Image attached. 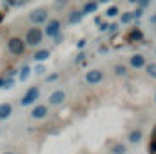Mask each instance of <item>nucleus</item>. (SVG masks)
<instances>
[{
  "mask_svg": "<svg viewBox=\"0 0 156 154\" xmlns=\"http://www.w3.org/2000/svg\"><path fill=\"white\" fill-rule=\"evenodd\" d=\"M98 7V4H94V2H87L85 5H83V11H82V15L83 13H91V11H94Z\"/></svg>",
  "mask_w": 156,
  "mask_h": 154,
  "instance_id": "18",
  "label": "nucleus"
},
{
  "mask_svg": "<svg viewBox=\"0 0 156 154\" xmlns=\"http://www.w3.org/2000/svg\"><path fill=\"white\" fill-rule=\"evenodd\" d=\"M115 73L120 75V76H123V75L127 73V67H125V65H116V67H115Z\"/></svg>",
  "mask_w": 156,
  "mask_h": 154,
  "instance_id": "23",
  "label": "nucleus"
},
{
  "mask_svg": "<svg viewBox=\"0 0 156 154\" xmlns=\"http://www.w3.org/2000/svg\"><path fill=\"white\" fill-rule=\"evenodd\" d=\"M31 116H33L35 120L45 118V116H47V107H45V105H35L33 111H31Z\"/></svg>",
  "mask_w": 156,
  "mask_h": 154,
  "instance_id": "9",
  "label": "nucleus"
},
{
  "mask_svg": "<svg viewBox=\"0 0 156 154\" xmlns=\"http://www.w3.org/2000/svg\"><path fill=\"white\" fill-rule=\"evenodd\" d=\"M83 58H85V54H83V53H80V54H78V56H76V62H82Z\"/></svg>",
  "mask_w": 156,
  "mask_h": 154,
  "instance_id": "29",
  "label": "nucleus"
},
{
  "mask_svg": "<svg viewBox=\"0 0 156 154\" xmlns=\"http://www.w3.org/2000/svg\"><path fill=\"white\" fill-rule=\"evenodd\" d=\"M102 80H104V73H102L100 69H91V71L85 73V82L91 83V85H96V83H100Z\"/></svg>",
  "mask_w": 156,
  "mask_h": 154,
  "instance_id": "6",
  "label": "nucleus"
},
{
  "mask_svg": "<svg viewBox=\"0 0 156 154\" xmlns=\"http://www.w3.org/2000/svg\"><path fill=\"white\" fill-rule=\"evenodd\" d=\"M7 49H9L11 54L20 56V54L26 51V44H24V40H20V38H11L7 42Z\"/></svg>",
  "mask_w": 156,
  "mask_h": 154,
  "instance_id": "2",
  "label": "nucleus"
},
{
  "mask_svg": "<svg viewBox=\"0 0 156 154\" xmlns=\"http://www.w3.org/2000/svg\"><path fill=\"white\" fill-rule=\"evenodd\" d=\"M42 37H44L42 29H38V27H31V29H27V35H26V42H24V44L35 47V45H38L40 42H42Z\"/></svg>",
  "mask_w": 156,
  "mask_h": 154,
  "instance_id": "1",
  "label": "nucleus"
},
{
  "mask_svg": "<svg viewBox=\"0 0 156 154\" xmlns=\"http://www.w3.org/2000/svg\"><path fill=\"white\" fill-rule=\"evenodd\" d=\"M38 96H40V89H38V87H29V89H27V93L22 96L20 103H22L24 107H27V105H31Z\"/></svg>",
  "mask_w": 156,
  "mask_h": 154,
  "instance_id": "4",
  "label": "nucleus"
},
{
  "mask_svg": "<svg viewBox=\"0 0 156 154\" xmlns=\"http://www.w3.org/2000/svg\"><path fill=\"white\" fill-rule=\"evenodd\" d=\"M49 54H51V53H49V49H40V51L35 53V60H37V62H44V60H47V58H49Z\"/></svg>",
  "mask_w": 156,
  "mask_h": 154,
  "instance_id": "12",
  "label": "nucleus"
},
{
  "mask_svg": "<svg viewBox=\"0 0 156 154\" xmlns=\"http://www.w3.org/2000/svg\"><path fill=\"white\" fill-rule=\"evenodd\" d=\"M129 62H131V65H133L134 69H142V67H145V58H144L142 54H133Z\"/></svg>",
  "mask_w": 156,
  "mask_h": 154,
  "instance_id": "10",
  "label": "nucleus"
},
{
  "mask_svg": "<svg viewBox=\"0 0 156 154\" xmlns=\"http://www.w3.org/2000/svg\"><path fill=\"white\" fill-rule=\"evenodd\" d=\"M82 16H83V15H82L80 11H73V13H71V16H69V24H76V22H80V20H82Z\"/></svg>",
  "mask_w": 156,
  "mask_h": 154,
  "instance_id": "17",
  "label": "nucleus"
},
{
  "mask_svg": "<svg viewBox=\"0 0 156 154\" xmlns=\"http://www.w3.org/2000/svg\"><path fill=\"white\" fill-rule=\"evenodd\" d=\"M140 140H142V131H138V129H136V131H131L129 142H131V143H138Z\"/></svg>",
  "mask_w": 156,
  "mask_h": 154,
  "instance_id": "13",
  "label": "nucleus"
},
{
  "mask_svg": "<svg viewBox=\"0 0 156 154\" xmlns=\"http://www.w3.org/2000/svg\"><path fill=\"white\" fill-rule=\"evenodd\" d=\"M2 20H4V15H2V11H0V22H2Z\"/></svg>",
  "mask_w": 156,
  "mask_h": 154,
  "instance_id": "32",
  "label": "nucleus"
},
{
  "mask_svg": "<svg viewBox=\"0 0 156 154\" xmlns=\"http://www.w3.org/2000/svg\"><path fill=\"white\" fill-rule=\"evenodd\" d=\"M45 35L49 37V38H56L58 35H60V20H49L47 24H45Z\"/></svg>",
  "mask_w": 156,
  "mask_h": 154,
  "instance_id": "5",
  "label": "nucleus"
},
{
  "mask_svg": "<svg viewBox=\"0 0 156 154\" xmlns=\"http://www.w3.org/2000/svg\"><path fill=\"white\" fill-rule=\"evenodd\" d=\"M113 152L115 154H125L127 152V147H125V145H116V147L113 149Z\"/></svg>",
  "mask_w": 156,
  "mask_h": 154,
  "instance_id": "22",
  "label": "nucleus"
},
{
  "mask_svg": "<svg viewBox=\"0 0 156 154\" xmlns=\"http://www.w3.org/2000/svg\"><path fill=\"white\" fill-rule=\"evenodd\" d=\"M154 102H156V96H154Z\"/></svg>",
  "mask_w": 156,
  "mask_h": 154,
  "instance_id": "35",
  "label": "nucleus"
},
{
  "mask_svg": "<svg viewBox=\"0 0 156 154\" xmlns=\"http://www.w3.org/2000/svg\"><path fill=\"white\" fill-rule=\"evenodd\" d=\"M35 73H37V75H44V73H45V67H44V65H37V67H35Z\"/></svg>",
  "mask_w": 156,
  "mask_h": 154,
  "instance_id": "24",
  "label": "nucleus"
},
{
  "mask_svg": "<svg viewBox=\"0 0 156 154\" xmlns=\"http://www.w3.org/2000/svg\"><path fill=\"white\" fill-rule=\"evenodd\" d=\"M151 22H153V24H156V15L153 16V18H151Z\"/></svg>",
  "mask_w": 156,
  "mask_h": 154,
  "instance_id": "31",
  "label": "nucleus"
},
{
  "mask_svg": "<svg viewBox=\"0 0 156 154\" xmlns=\"http://www.w3.org/2000/svg\"><path fill=\"white\" fill-rule=\"evenodd\" d=\"M66 98H67V96H66L64 91H55V93L49 96V103H51V105H60V103L66 102Z\"/></svg>",
  "mask_w": 156,
  "mask_h": 154,
  "instance_id": "7",
  "label": "nucleus"
},
{
  "mask_svg": "<svg viewBox=\"0 0 156 154\" xmlns=\"http://www.w3.org/2000/svg\"><path fill=\"white\" fill-rule=\"evenodd\" d=\"M58 78V75H51V76H47V82H55Z\"/></svg>",
  "mask_w": 156,
  "mask_h": 154,
  "instance_id": "28",
  "label": "nucleus"
},
{
  "mask_svg": "<svg viewBox=\"0 0 156 154\" xmlns=\"http://www.w3.org/2000/svg\"><path fill=\"white\" fill-rule=\"evenodd\" d=\"M116 15H118V7L116 5L107 7V11H105V16H107V18H113V16H116Z\"/></svg>",
  "mask_w": 156,
  "mask_h": 154,
  "instance_id": "19",
  "label": "nucleus"
},
{
  "mask_svg": "<svg viewBox=\"0 0 156 154\" xmlns=\"http://www.w3.org/2000/svg\"><path fill=\"white\" fill-rule=\"evenodd\" d=\"M142 38H144V35H142V31H140V29H133V31H129V33L125 35V40H127L129 44L142 42Z\"/></svg>",
  "mask_w": 156,
  "mask_h": 154,
  "instance_id": "8",
  "label": "nucleus"
},
{
  "mask_svg": "<svg viewBox=\"0 0 156 154\" xmlns=\"http://www.w3.org/2000/svg\"><path fill=\"white\" fill-rule=\"evenodd\" d=\"M76 45L80 47V49H82V47H85V40H80V42H78Z\"/></svg>",
  "mask_w": 156,
  "mask_h": 154,
  "instance_id": "30",
  "label": "nucleus"
},
{
  "mask_svg": "<svg viewBox=\"0 0 156 154\" xmlns=\"http://www.w3.org/2000/svg\"><path fill=\"white\" fill-rule=\"evenodd\" d=\"M11 111H13V107L9 103H0V120L9 118L11 116Z\"/></svg>",
  "mask_w": 156,
  "mask_h": 154,
  "instance_id": "11",
  "label": "nucleus"
},
{
  "mask_svg": "<svg viewBox=\"0 0 156 154\" xmlns=\"http://www.w3.org/2000/svg\"><path fill=\"white\" fill-rule=\"evenodd\" d=\"M4 154H15V152H4Z\"/></svg>",
  "mask_w": 156,
  "mask_h": 154,
  "instance_id": "34",
  "label": "nucleus"
},
{
  "mask_svg": "<svg viewBox=\"0 0 156 154\" xmlns=\"http://www.w3.org/2000/svg\"><path fill=\"white\" fill-rule=\"evenodd\" d=\"M134 18H133V13H123L122 15V24H131Z\"/></svg>",
  "mask_w": 156,
  "mask_h": 154,
  "instance_id": "21",
  "label": "nucleus"
},
{
  "mask_svg": "<svg viewBox=\"0 0 156 154\" xmlns=\"http://www.w3.org/2000/svg\"><path fill=\"white\" fill-rule=\"evenodd\" d=\"M127 40H125V35H116V37H113V40H111V44L115 45V47H118V45H123Z\"/></svg>",
  "mask_w": 156,
  "mask_h": 154,
  "instance_id": "14",
  "label": "nucleus"
},
{
  "mask_svg": "<svg viewBox=\"0 0 156 154\" xmlns=\"http://www.w3.org/2000/svg\"><path fill=\"white\" fill-rule=\"evenodd\" d=\"M11 85H13V80H11V76H9L7 80H4V85H2V87H5V89H9Z\"/></svg>",
  "mask_w": 156,
  "mask_h": 154,
  "instance_id": "25",
  "label": "nucleus"
},
{
  "mask_svg": "<svg viewBox=\"0 0 156 154\" xmlns=\"http://www.w3.org/2000/svg\"><path fill=\"white\" fill-rule=\"evenodd\" d=\"M149 152L156 154V129H154V132L151 134V140H149Z\"/></svg>",
  "mask_w": 156,
  "mask_h": 154,
  "instance_id": "15",
  "label": "nucleus"
},
{
  "mask_svg": "<svg viewBox=\"0 0 156 154\" xmlns=\"http://www.w3.org/2000/svg\"><path fill=\"white\" fill-rule=\"evenodd\" d=\"M107 31H111V33H116V31H118V24H111V26L107 27Z\"/></svg>",
  "mask_w": 156,
  "mask_h": 154,
  "instance_id": "26",
  "label": "nucleus"
},
{
  "mask_svg": "<svg viewBox=\"0 0 156 154\" xmlns=\"http://www.w3.org/2000/svg\"><path fill=\"white\" fill-rule=\"evenodd\" d=\"M2 85H4V80H0V87H2Z\"/></svg>",
  "mask_w": 156,
  "mask_h": 154,
  "instance_id": "33",
  "label": "nucleus"
},
{
  "mask_svg": "<svg viewBox=\"0 0 156 154\" xmlns=\"http://www.w3.org/2000/svg\"><path fill=\"white\" fill-rule=\"evenodd\" d=\"M29 20L35 24V27H37V24L47 22V9H45V7H38V9L31 11V13H29Z\"/></svg>",
  "mask_w": 156,
  "mask_h": 154,
  "instance_id": "3",
  "label": "nucleus"
},
{
  "mask_svg": "<svg viewBox=\"0 0 156 154\" xmlns=\"http://www.w3.org/2000/svg\"><path fill=\"white\" fill-rule=\"evenodd\" d=\"M145 69H147V75L151 78H156V64H149V65H145Z\"/></svg>",
  "mask_w": 156,
  "mask_h": 154,
  "instance_id": "20",
  "label": "nucleus"
},
{
  "mask_svg": "<svg viewBox=\"0 0 156 154\" xmlns=\"http://www.w3.org/2000/svg\"><path fill=\"white\" fill-rule=\"evenodd\" d=\"M107 27H109V26H107L105 22H100V31H107Z\"/></svg>",
  "mask_w": 156,
  "mask_h": 154,
  "instance_id": "27",
  "label": "nucleus"
},
{
  "mask_svg": "<svg viewBox=\"0 0 156 154\" xmlns=\"http://www.w3.org/2000/svg\"><path fill=\"white\" fill-rule=\"evenodd\" d=\"M29 73H31L29 65H22V69H20V82H26L29 78Z\"/></svg>",
  "mask_w": 156,
  "mask_h": 154,
  "instance_id": "16",
  "label": "nucleus"
}]
</instances>
